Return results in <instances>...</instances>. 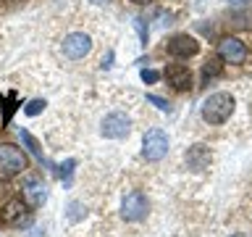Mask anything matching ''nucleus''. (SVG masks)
Wrapping results in <instances>:
<instances>
[{
    "mask_svg": "<svg viewBox=\"0 0 252 237\" xmlns=\"http://www.w3.org/2000/svg\"><path fill=\"white\" fill-rule=\"evenodd\" d=\"M234 95L231 92H213L202 103V118L208 124H223L234 114Z\"/></svg>",
    "mask_w": 252,
    "mask_h": 237,
    "instance_id": "nucleus-1",
    "label": "nucleus"
},
{
    "mask_svg": "<svg viewBox=\"0 0 252 237\" xmlns=\"http://www.w3.org/2000/svg\"><path fill=\"white\" fill-rule=\"evenodd\" d=\"M24 169H27V156H24V150L3 142V145H0V177L3 179L16 177V174H21Z\"/></svg>",
    "mask_w": 252,
    "mask_h": 237,
    "instance_id": "nucleus-2",
    "label": "nucleus"
},
{
    "mask_svg": "<svg viewBox=\"0 0 252 237\" xmlns=\"http://www.w3.org/2000/svg\"><path fill=\"white\" fill-rule=\"evenodd\" d=\"M142 156L147 161H163L168 156V134L163 129H150L142 140Z\"/></svg>",
    "mask_w": 252,
    "mask_h": 237,
    "instance_id": "nucleus-3",
    "label": "nucleus"
},
{
    "mask_svg": "<svg viewBox=\"0 0 252 237\" xmlns=\"http://www.w3.org/2000/svg\"><path fill=\"white\" fill-rule=\"evenodd\" d=\"M61 50L68 61H79V58H84V55H90L92 40H90V35H84V32H71V35L63 37Z\"/></svg>",
    "mask_w": 252,
    "mask_h": 237,
    "instance_id": "nucleus-4",
    "label": "nucleus"
},
{
    "mask_svg": "<svg viewBox=\"0 0 252 237\" xmlns=\"http://www.w3.org/2000/svg\"><path fill=\"white\" fill-rule=\"evenodd\" d=\"M147 211H150L147 195L139 193V190L129 193V195L124 198V203H121V216H124L126 221H142V219L147 216Z\"/></svg>",
    "mask_w": 252,
    "mask_h": 237,
    "instance_id": "nucleus-5",
    "label": "nucleus"
},
{
    "mask_svg": "<svg viewBox=\"0 0 252 237\" xmlns=\"http://www.w3.org/2000/svg\"><path fill=\"white\" fill-rule=\"evenodd\" d=\"M129 132H131V121H129V116H126V114H121V111L108 114L105 118H102V137H108V140H121V137H126Z\"/></svg>",
    "mask_w": 252,
    "mask_h": 237,
    "instance_id": "nucleus-6",
    "label": "nucleus"
},
{
    "mask_svg": "<svg viewBox=\"0 0 252 237\" xmlns=\"http://www.w3.org/2000/svg\"><path fill=\"white\" fill-rule=\"evenodd\" d=\"M21 195H24V200H27L32 208H39V205L47 200V190H45V185H42V179L34 177V174L24 177V182H21Z\"/></svg>",
    "mask_w": 252,
    "mask_h": 237,
    "instance_id": "nucleus-7",
    "label": "nucleus"
},
{
    "mask_svg": "<svg viewBox=\"0 0 252 237\" xmlns=\"http://www.w3.org/2000/svg\"><path fill=\"white\" fill-rule=\"evenodd\" d=\"M218 58L226 63H242L247 58V45L239 37H223L218 42Z\"/></svg>",
    "mask_w": 252,
    "mask_h": 237,
    "instance_id": "nucleus-8",
    "label": "nucleus"
},
{
    "mask_svg": "<svg viewBox=\"0 0 252 237\" xmlns=\"http://www.w3.org/2000/svg\"><path fill=\"white\" fill-rule=\"evenodd\" d=\"M165 50L176 58H192V55L200 53V42L189 35H173L168 42H165Z\"/></svg>",
    "mask_w": 252,
    "mask_h": 237,
    "instance_id": "nucleus-9",
    "label": "nucleus"
},
{
    "mask_svg": "<svg viewBox=\"0 0 252 237\" xmlns=\"http://www.w3.org/2000/svg\"><path fill=\"white\" fill-rule=\"evenodd\" d=\"M24 213H27V208H24V203L19 200V198L5 200L3 205H0V224L3 227H21L24 221H27Z\"/></svg>",
    "mask_w": 252,
    "mask_h": 237,
    "instance_id": "nucleus-10",
    "label": "nucleus"
},
{
    "mask_svg": "<svg viewBox=\"0 0 252 237\" xmlns=\"http://www.w3.org/2000/svg\"><path fill=\"white\" fill-rule=\"evenodd\" d=\"M163 77H165V82L179 92H187L189 87H192V71L187 66H181V63H171V66L163 71Z\"/></svg>",
    "mask_w": 252,
    "mask_h": 237,
    "instance_id": "nucleus-11",
    "label": "nucleus"
},
{
    "mask_svg": "<svg viewBox=\"0 0 252 237\" xmlns=\"http://www.w3.org/2000/svg\"><path fill=\"white\" fill-rule=\"evenodd\" d=\"M213 161V153L208 145H192L187 150V166L192 171H205Z\"/></svg>",
    "mask_w": 252,
    "mask_h": 237,
    "instance_id": "nucleus-12",
    "label": "nucleus"
},
{
    "mask_svg": "<svg viewBox=\"0 0 252 237\" xmlns=\"http://www.w3.org/2000/svg\"><path fill=\"white\" fill-rule=\"evenodd\" d=\"M0 103H3V124H8L13 116V108H16V92H3L0 95Z\"/></svg>",
    "mask_w": 252,
    "mask_h": 237,
    "instance_id": "nucleus-13",
    "label": "nucleus"
},
{
    "mask_svg": "<svg viewBox=\"0 0 252 237\" xmlns=\"http://www.w3.org/2000/svg\"><path fill=\"white\" fill-rule=\"evenodd\" d=\"M19 137H21L24 145L29 148V153H32V156H37L39 161H42V148H39V142H37L34 137H32V134H29L27 129H19Z\"/></svg>",
    "mask_w": 252,
    "mask_h": 237,
    "instance_id": "nucleus-14",
    "label": "nucleus"
},
{
    "mask_svg": "<svg viewBox=\"0 0 252 237\" xmlns=\"http://www.w3.org/2000/svg\"><path fill=\"white\" fill-rule=\"evenodd\" d=\"M218 74H220V63H218V61H205L202 77H205V79H210V77H218Z\"/></svg>",
    "mask_w": 252,
    "mask_h": 237,
    "instance_id": "nucleus-15",
    "label": "nucleus"
},
{
    "mask_svg": "<svg viewBox=\"0 0 252 237\" xmlns=\"http://www.w3.org/2000/svg\"><path fill=\"white\" fill-rule=\"evenodd\" d=\"M24 111H27V116H37V114H42V111H45V100H29Z\"/></svg>",
    "mask_w": 252,
    "mask_h": 237,
    "instance_id": "nucleus-16",
    "label": "nucleus"
},
{
    "mask_svg": "<svg viewBox=\"0 0 252 237\" xmlns=\"http://www.w3.org/2000/svg\"><path fill=\"white\" fill-rule=\"evenodd\" d=\"M142 82H147V84H155L158 79H160V74H158V71H153V69H142Z\"/></svg>",
    "mask_w": 252,
    "mask_h": 237,
    "instance_id": "nucleus-17",
    "label": "nucleus"
},
{
    "mask_svg": "<svg viewBox=\"0 0 252 237\" xmlns=\"http://www.w3.org/2000/svg\"><path fill=\"white\" fill-rule=\"evenodd\" d=\"M150 103H155V106L158 108H160V111H168V103H165L163 98H158V95H150V98H147Z\"/></svg>",
    "mask_w": 252,
    "mask_h": 237,
    "instance_id": "nucleus-18",
    "label": "nucleus"
},
{
    "mask_svg": "<svg viewBox=\"0 0 252 237\" xmlns=\"http://www.w3.org/2000/svg\"><path fill=\"white\" fill-rule=\"evenodd\" d=\"M131 3H137V5H147L150 0H131Z\"/></svg>",
    "mask_w": 252,
    "mask_h": 237,
    "instance_id": "nucleus-19",
    "label": "nucleus"
},
{
    "mask_svg": "<svg viewBox=\"0 0 252 237\" xmlns=\"http://www.w3.org/2000/svg\"><path fill=\"white\" fill-rule=\"evenodd\" d=\"M236 3H252V0H236Z\"/></svg>",
    "mask_w": 252,
    "mask_h": 237,
    "instance_id": "nucleus-20",
    "label": "nucleus"
},
{
    "mask_svg": "<svg viewBox=\"0 0 252 237\" xmlns=\"http://www.w3.org/2000/svg\"><path fill=\"white\" fill-rule=\"evenodd\" d=\"M234 237H244V235H234Z\"/></svg>",
    "mask_w": 252,
    "mask_h": 237,
    "instance_id": "nucleus-21",
    "label": "nucleus"
},
{
    "mask_svg": "<svg viewBox=\"0 0 252 237\" xmlns=\"http://www.w3.org/2000/svg\"><path fill=\"white\" fill-rule=\"evenodd\" d=\"M97 3H102V0H97Z\"/></svg>",
    "mask_w": 252,
    "mask_h": 237,
    "instance_id": "nucleus-22",
    "label": "nucleus"
}]
</instances>
